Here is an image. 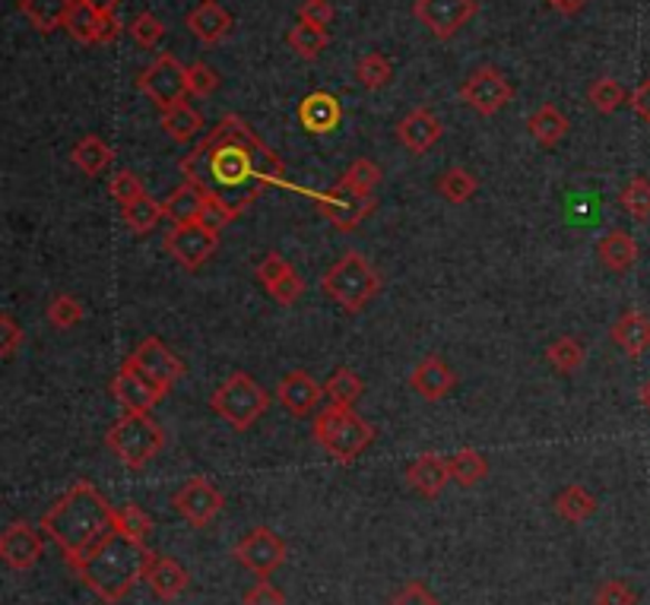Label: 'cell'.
<instances>
[{"mask_svg":"<svg viewBox=\"0 0 650 605\" xmlns=\"http://www.w3.org/2000/svg\"><path fill=\"white\" fill-rule=\"evenodd\" d=\"M638 397H641V406L650 413V377L641 384V390H638Z\"/></svg>","mask_w":650,"mask_h":605,"instance_id":"91938a15","label":"cell"},{"mask_svg":"<svg viewBox=\"0 0 650 605\" xmlns=\"http://www.w3.org/2000/svg\"><path fill=\"white\" fill-rule=\"evenodd\" d=\"M257 279H260V286L267 289L273 301H279V305H295L305 292V279L298 276V270L286 257H279L276 251L264 254V260L257 264Z\"/></svg>","mask_w":650,"mask_h":605,"instance_id":"d6986e66","label":"cell"},{"mask_svg":"<svg viewBox=\"0 0 650 605\" xmlns=\"http://www.w3.org/2000/svg\"><path fill=\"white\" fill-rule=\"evenodd\" d=\"M593 605H638V593L626 581H603L593 596Z\"/></svg>","mask_w":650,"mask_h":605,"instance_id":"816d5d0a","label":"cell"},{"mask_svg":"<svg viewBox=\"0 0 650 605\" xmlns=\"http://www.w3.org/2000/svg\"><path fill=\"white\" fill-rule=\"evenodd\" d=\"M48 320L58 327V330H70L83 320V305L73 298V295H55L48 301Z\"/></svg>","mask_w":650,"mask_h":605,"instance_id":"7dc6e473","label":"cell"},{"mask_svg":"<svg viewBox=\"0 0 650 605\" xmlns=\"http://www.w3.org/2000/svg\"><path fill=\"white\" fill-rule=\"evenodd\" d=\"M42 533L32 526V523L17 520L10 523L7 529H3V536H0V558L7 567H13V571H29V567H36L39 558H42Z\"/></svg>","mask_w":650,"mask_h":605,"instance_id":"ac0fdd59","label":"cell"},{"mask_svg":"<svg viewBox=\"0 0 650 605\" xmlns=\"http://www.w3.org/2000/svg\"><path fill=\"white\" fill-rule=\"evenodd\" d=\"M242 209L235 207L232 200H226L223 194H216V190H207V197H204V212H200V222L204 226H210V229H226L232 219L238 216Z\"/></svg>","mask_w":650,"mask_h":605,"instance_id":"bcb514c9","label":"cell"},{"mask_svg":"<svg viewBox=\"0 0 650 605\" xmlns=\"http://www.w3.org/2000/svg\"><path fill=\"white\" fill-rule=\"evenodd\" d=\"M476 178L466 168H447L439 175V194L447 204H466L476 194Z\"/></svg>","mask_w":650,"mask_h":605,"instance_id":"ab89813d","label":"cell"},{"mask_svg":"<svg viewBox=\"0 0 650 605\" xmlns=\"http://www.w3.org/2000/svg\"><path fill=\"white\" fill-rule=\"evenodd\" d=\"M597 254H600V260H603V267H607V270L626 272V270H631V267H634V260H638V241L631 238L629 231L615 229L600 238Z\"/></svg>","mask_w":650,"mask_h":605,"instance_id":"f546056e","label":"cell"},{"mask_svg":"<svg viewBox=\"0 0 650 605\" xmlns=\"http://www.w3.org/2000/svg\"><path fill=\"white\" fill-rule=\"evenodd\" d=\"M245 605H286V596L279 586H273L270 581H260L245 593Z\"/></svg>","mask_w":650,"mask_h":605,"instance_id":"9f6ffc18","label":"cell"},{"mask_svg":"<svg viewBox=\"0 0 650 605\" xmlns=\"http://www.w3.org/2000/svg\"><path fill=\"white\" fill-rule=\"evenodd\" d=\"M70 7H73V0H20V13L42 36L63 29Z\"/></svg>","mask_w":650,"mask_h":605,"instance_id":"f1b7e54d","label":"cell"},{"mask_svg":"<svg viewBox=\"0 0 650 605\" xmlns=\"http://www.w3.org/2000/svg\"><path fill=\"white\" fill-rule=\"evenodd\" d=\"M381 181V168L372 162V159H356L353 166L343 171V178L336 181L339 188L353 190V194H362V197H372V190L378 188Z\"/></svg>","mask_w":650,"mask_h":605,"instance_id":"b9f144b4","label":"cell"},{"mask_svg":"<svg viewBox=\"0 0 650 605\" xmlns=\"http://www.w3.org/2000/svg\"><path fill=\"white\" fill-rule=\"evenodd\" d=\"M108 450L121 459V466L127 469H144L149 459L159 457V450L166 447V432L159 421H152V416H134L125 413L118 418L106 435Z\"/></svg>","mask_w":650,"mask_h":605,"instance_id":"52a82bcc","label":"cell"},{"mask_svg":"<svg viewBox=\"0 0 650 605\" xmlns=\"http://www.w3.org/2000/svg\"><path fill=\"white\" fill-rule=\"evenodd\" d=\"M286 42L302 61H317L324 54V48L331 44V36H327V29H317L308 22H295L289 36H286Z\"/></svg>","mask_w":650,"mask_h":605,"instance_id":"8d00e7d4","label":"cell"},{"mask_svg":"<svg viewBox=\"0 0 650 605\" xmlns=\"http://www.w3.org/2000/svg\"><path fill=\"white\" fill-rule=\"evenodd\" d=\"M127 365H134V368L147 377L149 384H152L162 397H166L168 390H171V387L185 377V371H188V368H185V361L171 353L159 336H147V339H140V346L127 355Z\"/></svg>","mask_w":650,"mask_h":605,"instance_id":"9c48e42d","label":"cell"},{"mask_svg":"<svg viewBox=\"0 0 650 605\" xmlns=\"http://www.w3.org/2000/svg\"><path fill=\"white\" fill-rule=\"evenodd\" d=\"M111 397L118 399L121 413H134V416H152V409L159 406L162 394L149 384L147 377L140 375L134 365H121L118 375L111 380Z\"/></svg>","mask_w":650,"mask_h":605,"instance_id":"2e32d148","label":"cell"},{"mask_svg":"<svg viewBox=\"0 0 650 605\" xmlns=\"http://www.w3.org/2000/svg\"><path fill=\"white\" fill-rule=\"evenodd\" d=\"M356 80L365 86V89H384V86L394 80V63H391V58H387V54L372 51V54L358 58Z\"/></svg>","mask_w":650,"mask_h":605,"instance_id":"60d3db41","label":"cell"},{"mask_svg":"<svg viewBox=\"0 0 650 605\" xmlns=\"http://www.w3.org/2000/svg\"><path fill=\"white\" fill-rule=\"evenodd\" d=\"M162 130L175 143H188L204 130V115L197 108H190L188 102L178 105L171 111H162Z\"/></svg>","mask_w":650,"mask_h":605,"instance_id":"d590c367","label":"cell"},{"mask_svg":"<svg viewBox=\"0 0 650 605\" xmlns=\"http://www.w3.org/2000/svg\"><path fill=\"white\" fill-rule=\"evenodd\" d=\"M597 498L590 495L584 485H578V482H571L565 485L559 495H555V514L568 523H584L590 520L593 514H597Z\"/></svg>","mask_w":650,"mask_h":605,"instance_id":"d6a6232c","label":"cell"},{"mask_svg":"<svg viewBox=\"0 0 650 605\" xmlns=\"http://www.w3.org/2000/svg\"><path fill=\"white\" fill-rule=\"evenodd\" d=\"M298 121L308 133H331L343 121V105L334 92L317 89L312 96H305L298 105Z\"/></svg>","mask_w":650,"mask_h":605,"instance_id":"d4e9b609","label":"cell"},{"mask_svg":"<svg viewBox=\"0 0 650 605\" xmlns=\"http://www.w3.org/2000/svg\"><path fill=\"white\" fill-rule=\"evenodd\" d=\"M171 507H175L194 529H204V526H210V523L219 517V510L226 507V498H223V492H219L213 482L194 476V479L185 482V485L171 495Z\"/></svg>","mask_w":650,"mask_h":605,"instance_id":"4fadbf2b","label":"cell"},{"mask_svg":"<svg viewBox=\"0 0 650 605\" xmlns=\"http://www.w3.org/2000/svg\"><path fill=\"white\" fill-rule=\"evenodd\" d=\"M181 175L197 188L213 190H257L254 185H283L286 181V166L257 133L238 115H226L219 125L213 127L207 140H200L181 159Z\"/></svg>","mask_w":650,"mask_h":605,"instance_id":"6da1fadb","label":"cell"},{"mask_svg":"<svg viewBox=\"0 0 650 605\" xmlns=\"http://www.w3.org/2000/svg\"><path fill=\"white\" fill-rule=\"evenodd\" d=\"M588 99L600 115H612V111H619L622 105L629 102L631 96L626 92V86L619 83V80H612V77H600V80H593V83H590Z\"/></svg>","mask_w":650,"mask_h":605,"instance_id":"f35d334b","label":"cell"},{"mask_svg":"<svg viewBox=\"0 0 650 605\" xmlns=\"http://www.w3.org/2000/svg\"><path fill=\"white\" fill-rule=\"evenodd\" d=\"M526 130L540 147H559L571 130L568 115H562L555 105H540L530 118H526Z\"/></svg>","mask_w":650,"mask_h":605,"instance_id":"83f0119b","label":"cell"},{"mask_svg":"<svg viewBox=\"0 0 650 605\" xmlns=\"http://www.w3.org/2000/svg\"><path fill=\"white\" fill-rule=\"evenodd\" d=\"M70 159H73V166L80 168L83 175H89V178H99V175H102V171H106L111 162H115V149L108 147L102 137H96V133H86L83 140L73 147Z\"/></svg>","mask_w":650,"mask_h":605,"instance_id":"1f68e13d","label":"cell"},{"mask_svg":"<svg viewBox=\"0 0 650 605\" xmlns=\"http://www.w3.org/2000/svg\"><path fill=\"white\" fill-rule=\"evenodd\" d=\"M204 197H207V190L185 181V185H178V188L168 194L166 200H162V207H166V216L175 226H181V222H200Z\"/></svg>","mask_w":650,"mask_h":605,"instance_id":"4dcf8cb0","label":"cell"},{"mask_svg":"<svg viewBox=\"0 0 650 605\" xmlns=\"http://www.w3.org/2000/svg\"><path fill=\"white\" fill-rule=\"evenodd\" d=\"M406 482L420 492L422 498H439L441 492L447 488L451 479V466H447V457L441 454H422L410 463L406 469Z\"/></svg>","mask_w":650,"mask_h":605,"instance_id":"484cf974","label":"cell"},{"mask_svg":"<svg viewBox=\"0 0 650 605\" xmlns=\"http://www.w3.org/2000/svg\"><path fill=\"white\" fill-rule=\"evenodd\" d=\"M545 358H549V365H552L555 371L571 375V371H578V368L584 365V346H581L578 339H571V336H559L555 343H549Z\"/></svg>","mask_w":650,"mask_h":605,"instance_id":"7bdbcfd3","label":"cell"},{"mask_svg":"<svg viewBox=\"0 0 650 605\" xmlns=\"http://www.w3.org/2000/svg\"><path fill=\"white\" fill-rule=\"evenodd\" d=\"M410 387L422 399L439 403V399H444L457 387V375L451 371V365L441 355H425L420 365L413 368V375H410Z\"/></svg>","mask_w":650,"mask_h":605,"instance_id":"44dd1931","label":"cell"},{"mask_svg":"<svg viewBox=\"0 0 650 605\" xmlns=\"http://www.w3.org/2000/svg\"><path fill=\"white\" fill-rule=\"evenodd\" d=\"M147 543L134 539L125 529H111L102 543H96L77 562H67L102 603H121L134 586L144 581L149 564Z\"/></svg>","mask_w":650,"mask_h":605,"instance_id":"3957f363","label":"cell"},{"mask_svg":"<svg viewBox=\"0 0 650 605\" xmlns=\"http://www.w3.org/2000/svg\"><path fill=\"white\" fill-rule=\"evenodd\" d=\"M590 0H549V7L552 10H559V13H565V17H574V13H581L584 7H588Z\"/></svg>","mask_w":650,"mask_h":605,"instance_id":"680465c9","label":"cell"},{"mask_svg":"<svg viewBox=\"0 0 650 605\" xmlns=\"http://www.w3.org/2000/svg\"><path fill=\"white\" fill-rule=\"evenodd\" d=\"M321 292L334 298L343 311H362L381 292V276L358 251L343 254L321 279Z\"/></svg>","mask_w":650,"mask_h":605,"instance_id":"5b68a950","label":"cell"},{"mask_svg":"<svg viewBox=\"0 0 650 605\" xmlns=\"http://www.w3.org/2000/svg\"><path fill=\"white\" fill-rule=\"evenodd\" d=\"M67 36L80 44H111L121 36V20L115 13H99L86 0H73L67 22Z\"/></svg>","mask_w":650,"mask_h":605,"instance_id":"9a60e30c","label":"cell"},{"mask_svg":"<svg viewBox=\"0 0 650 605\" xmlns=\"http://www.w3.org/2000/svg\"><path fill=\"white\" fill-rule=\"evenodd\" d=\"M166 254L185 270H200L219 248V231L204 226V222H181L175 229L166 231L162 238Z\"/></svg>","mask_w":650,"mask_h":605,"instance_id":"30bf717a","label":"cell"},{"mask_svg":"<svg viewBox=\"0 0 650 605\" xmlns=\"http://www.w3.org/2000/svg\"><path fill=\"white\" fill-rule=\"evenodd\" d=\"M185 26L190 29V36L204 44H219L232 32V13L219 3V0H204L185 17Z\"/></svg>","mask_w":650,"mask_h":605,"instance_id":"cb8c5ba5","label":"cell"},{"mask_svg":"<svg viewBox=\"0 0 650 605\" xmlns=\"http://www.w3.org/2000/svg\"><path fill=\"white\" fill-rule=\"evenodd\" d=\"M441 133H444V125L432 108H416L397 125L400 147H406V152L413 156L429 152L441 140Z\"/></svg>","mask_w":650,"mask_h":605,"instance_id":"ffe728a7","label":"cell"},{"mask_svg":"<svg viewBox=\"0 0 650 605\" xmlns=\"http://www.w3.org/2000/svg\"><path fill=\"white\" fill-rule=\"evenodd\" d=\"M108 190H111V197L125 207V204H130V200H137V197H144L147 190H144V185H140V178L134 175V171H127V168H121V171H115V178L108 181Z\"/></svg>","mask_w":650,"mask_h":605,"instance_id":"f907efd6","label":"cell"},{"mask_svg":"<svg viewBox=\"0 0 650 605\" xmlns=\"http://www.w3.org/2000/svg\"><path fill=\"white\" fill-rule=\"evenodd\" d=\"M336 10L331 0H302L298 7V22H308V26H317V29H327L334 22Z\"/></svg>","mask_w":650,"mask_h":605,"instance_id":"db71d44e","label":"cell"},{"mask_svg":"<svg viewBox=\"0 0 650 605\" xmlns=\"http://www.w3.org/2000/svg\"><path fill=\"white\" fill-rule=\"evenodd\" d=\"M115 507L102 498L92 482H73L58 502L42 514V533H48L67 562H77L96 543L115 529Z\"/></svg>","mask_w":650,"mask_h":605,"instance_id":"7a4b0ae2","label":"cell"},{"mask_svg":"<svg viewBox=\"0 0 650 605\" xmlns=\"http://www.w3.org/2000/svg\"><path fill=\"white\" fill-rule=\"evenodd\" d=\"M20 346H22L20 324L13 320V314H0V355H3V358H13Z\"/></svg>","mask_w":650,"mask_h":605,"instance_id":"11a10c76","label":"cell"},{"mask_svg":"<svg viewBox=\"0 0 650 605\" xmlns=\"http://www.w3.org/2000/svg\"><path fill=\"white\" fill-rule=\"evenodd\" d=\"M413 17L444 42L476 17V0H413Z\"/></svg>","mask_w":650,"mask_h":605,"instance_id":"5bb4252c","label":"cell"},{"mask_svg":"<svg viewBox=\"0 0 650 605\" xmlns=\"http://www.w3.org/2000/svg\"><path fill=\"white\" fill-rule=\"evenodd\" d=\"M232 555L245 571H252L254 577L267 581L286 564V543L273 533L270 526H254L235 543Z\"/></svg>","mask_w":650,"mask_h":605,"instance_id":"8fae6325","label":"cell"},{"mask_svg":"<svg viewBox=\"0 0 650 605\" xmlns=\"http://www.w3.org/2000/svg\"><path fill=\"white\" fill-rule=\"evenodd\" d=\"M188 89L190 96H213L216 89H219V73L213 70L210 63L204 61H194L188 63Z\"/></svg>","mask_w":650,"mask_h":605,"instance_id":"681fc988","label":"cell"},{"mask_svg":"<svg viewBox=\"0 0 650 605\" xmlns=\"http://www.w3.org/2000/svg\"><path fill=\"white\" fill-rule=\"evenodd\" d=\"M162 216H166V207H162V200H156V197H137V200H130L121 207V219H125V226L134 235H147L152 231L159 222H162Z\"/></svg>","mask_w":650,"mask_h":605,"instance_id":"836d02e7","label":"cell"},{"mask_svg":"<svg viewBox=\"0 0 650 605\" xmlns=\"http://www.w3.org/2000/svg\"><path fill=\"white\" fill-rule=\"evenodd\" d=\"M324 394L327 399L334 403V406H346V409H353L362 394H365V380L353 371V368H336L331 380L324 384Z\"/></svg>","mask_w":650,"mask_h":605,"instance_id":"74e56055","label":"cell"},{"mask_svg":"<svg viewBox=\"0 0 650 605\" xmlns=\"http://www.w3.org/2000/svg\"><path fill=\"white\" fill-rule=\"evenodd\" d=\"M312 432H315L317 447L336 463H353L375 440V428L358 416L356 409L334 406V403L317 413Z\"/></svg>","mask_w":650,"mask_h":605,"instance_id":"277c9868","label":"cell"},{"mask_svg":"<svg viewBox=\"0 0 650 605\" xmlns=\"http://www.w3.org/2000/svg\"><path fill=\"white\" fill-rule=\"evenodd\" d=\"M137 89L147 96L159 111H171L178 105L188 102V67L175 54H159L156 61L147 63L137 77Z\"/></svg>","mask_w":650,"mask_h":605,"instance_id":"ba28073f","label":"cell"},{"mask_svg":"<svg viewBox=\"0 0 650 605\" xmlns=\"http://www.w3.org/2000/svg\"><path fill=\"white\" fill-rule=\"evenodd\" d=\"M619 204L622 209L634 216V219H650V181L644 175H638V178H631L629 185L622 188L619 194Z\"/></svg>","mask_w":650,"mask_h":605,"instance_id":"ee69618b","label":"cell"},{"mask_svg":"<svg viewBox=\"0 0 650 605\" xmlns=\"http://www.w3.org/2000/svg\"><path fill=\"white\" fill-rule=\"evenodd\" d=\"M629 105L634 108V115H638L641 121H648L650 125V77L644 80V83L638 86L634 92H631Z\"/></svg>","mask_w":650,"mask_h":605,"instance_id":"6f0895ef","label":"cell"},{"mask_svg":"<svg viewBox=\"0 0 650 605\" xmlns=\"http://www.w3.org/2000/svg\"><path fill=\"white\" fill-rule=\"evenodd\" d=\"M210 409L223 421H229L235 432H248L257 418L267 416L270 394L254 380L248 371H232L210 397Z\"/></svg>","mask_w":650,"mask_h":605,"instance_id":"8992f818","label":"cell"},{"mask_svg":"<svg viewBox=\"0 0 650 605\" xmlns=\"http://www.w3.org/2000/svg\"><path fill=\"white\" fill-rule=\"evenodd\" d=\"M461 99L476 115H483V118H492V115H499L504 105L514 102V86L508 83V77H504L499 67H492V63H485L480 70H473L461 86Z\"/></svg>","mask_w":650,"mask_h":605,"instance_id":"7c38bea8","label":"cell"},{"mask_svg":"<svg viewBox=\"0 0 650 605\" xmlns=\"http://www.w3.org/2000/svg\"><path fill=\"white\" fill-rule=\"evenodd\" d=\"M115 523H118V529H125L140 543H147L149 533H152V520L144 514V507L134 502H127L125 507H115Z\"/></svg>","mask_w":650,"mask_h":605,"instance_id":"c3c4849f","label":"cell"},{"mask_svg":"<svg viewBox=\"0 0 650 605\" xmlns=\"http://www.w3.org/2000/svg\"><path fill=\"white\" fill-rule=\"evenodd\" d=\"M144 584H147V589L156 599L175 603L188 589L190 577L188 571H185V564H178L168 555H152L147 564V574H144Z\"/></svg>","mask_w":650,"mask_h":605,"instance_id":"7402d4cb","label":"cell"},{"mask_svg":"<svg viewBox=\"0 0 650 605\" xmlns=\"http://www.w3.org/2000/svg\"><path fill=\"white\" fill-rule=\"evenodd\" d=\"M317 212L336 226L339 231H353L375 209V200L372 197H362V194H353V190L339 188L336 185L331 194H315Z\"/></svg>","mask_w":650,"mask_h":605,"instance_id":"e0dca14e","label":"cell"},{"mask_svg":"<svg viewBox=\"0 0 650 605\" xmlns=\"http://www.w3.org/2000/svg\"><path fill=\"white\" fill-rule=\"evenodd\" d=\"M612 343L629 355L638 358L650 349V317L641 311H626L612 324Z\"/></svg>","mask_w":650,"mask_h":605,"instance_id":"4316f807","label":"cell"},{"mask_svg":"<svg viewBox=\"0 0 650 605\" xmlns=\"http://www.w3.org/2000/svg\"><path fill=\"white\" fill-rule=\"evenodd\" d=\"M127 29H130V39L140 44V48H147V51H152L156 44L166 39V26H162V20L156 13H149V10L137 13Z\"/></svg>","mask_w":650,"mask_h":605,"instance_id":"f6af8a7d","label":"cell"},{"mask_svg":"<svg viewBox=\"0 0 650 605\" xmlns=\"http://www.w3.org/2000/svg\"><path fill=\"white\" fill-rule=\"evenodd\" d=\"M447 466H451V479L463 485V488H473L489 476V459L476 447H463L457 454H451Z\"/></svg>","mask_w":650,"mask_h":605,"instance_id":"e575fe53","label":"cell"},{"mask_svg":"<svg viewBox=\"0 0 650 605\" xmlns=\"http://www.w3.org/2000/svg\"><path fill=\"white\" fill-rule=\"evenodd\" d=\"M321 394H324V387L308 371H289V375L279 380V387H276L279 403L295 418L312 416L317 409V403H321Z\"/></svg>","mask_w":650,"mask_h":605,"instance_id":"603a6c76","label":"cell"},{"mask_svg":"<svg viewBox=\"0 0 650 605\" xmlns=\"http://www.w3.org/2000/svg\"><path fill=\"white\" fill-rule=\"evenodd\" d=\"M384 605H441V599L422 581H410V584L397 589Z\"/></svg>","mask_w":650,"mask_h":605,"instance_id":"f5cc1de1","label":"cell"}]
</instances>
